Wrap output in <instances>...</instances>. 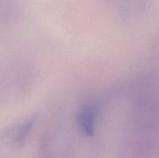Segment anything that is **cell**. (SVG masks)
Wrapping results in <instances>:
<instances>
[{"label":"cell","instance_id":"obj_1","mask_svg":"<svg viewBox=\"0 0 159 158\" xmlns=\"http://www.w3.org/2000/svg\"><path fill=\"white\" fill-rule=\"evenodd\" d=\"M37 116L33 115L24 120L6 129L2 134V140L13 147L22 146L32 131L33 127L37 122Z\"/></svg>","mask_w":159,"mask_h":158},{"label":"cell","instance_id":"obj_2","mask_svg":"<svg viewBox=\"0 0 159 158\" xmlns=\"http://www.w3.org/2000/svg\"><path fill=\"white\" fill-rule=\"evenodd\" d=\"M96 116L97 106L95 102L87 101L79 107L76 114V123L84 135L91 136L94 134Z\"/></svg>","mask_w":159,"mask_h":158}]
</instances>
